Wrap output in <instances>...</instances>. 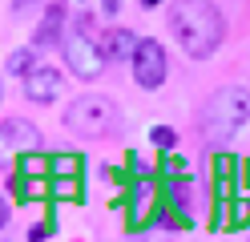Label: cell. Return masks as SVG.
<instances>
[{
	"mask_svg": "<svg viewBox=\"0 0 250 242\" xmlns=\"http://www.w3.org/2000/svg\"><path fill=\"white\" fill-rule=\"evenodd\" d=\"M28 4H37V0H12V12L21 16V12H28Z\"/></svg>",
	"mask_w": 250,
	"mask_h": 242,
	"instance_id": "cell-15",
	"label": "cell"
},
{
	"mask_svg": "<svg viewBox=\"0 0 250 242\" xmlns=\"http://www.w3.org/2000/svg\"><path fill=\"white\" fill-rule=\"evenodd\" d=\"M149 141L158 145V150H174V141H178V137H174V129H166V125H153V129H149Z\"/></svg>",
	"mask_w": 250,
	"mask_h": 242,
	"instance_id": "cell-12",
	"label": "cell"
},
{
	"mask_svg": "<svg viewBox=\"0 0 250 242\" xmlns=\"http://www.w3.org/2000/svg\"><path fill=\"white\" fill-rule=\"evenodd\" d=\"M57 93H61V73L57 69H33L24 77V97H28V101L49 105Z\"/></svg>",
	"mask_w": 250,
	"mask_h": 242,
	"instance_id": "cell-6",
	"label": "cell"
},
{
	"mask_svg": "<svg viewBox=\"0 0 250 242\" xmlns=\"http://www.w3.org/2000/svg\"><path fill=\"white\" fill-rule=\"evenodd\" d=\"M101 8H105V16H117L121 12V0H101Z\"/></svg>",
	"mask_w": 250,
	"mask_h": 242,
	"instance_id": "cell-14",
	"label": "cell"
},
{
	"mask_svg": "<svg viewBox=\"0 0 250 242\" xmlns=\"http://www.w3.org/2000/svg\"><path fill=\"white\" fill-rule=\"evenodd\" d=\"M37 145H41V133L28 121H17V117L4 121V150H28L33 154Z\"/></svg>",
	"mask_w": 250,
	"mask_h": 242,
	"instance_id": "cell-7",
	"label": "cell"
},
{
	"mask_svg": "<svg viewBox=\"0 0 250 242\" xmlns=\"http://www.w3.org/2000/svg\"><path fill=\"white\" fill-rule=\"evenodd\" d=\"M65 125H69L81 141H105V137H117L121 113H117L113 101L89 93V97H77V101L65 109Z\"/></svg>",
	"mask_w": 250,
	"mask_h": 242,
	"instance_id": "cell-3",
	"label": "cell"
},
{
	"mask_svg": "<svg viewBox=\"0 0 250 242\" xmlns=\"http://www.w3.org/2000/svg\"><path fill=\"white\" fill-rule=\"evenodd\" d=\"M137 53V37L129 28H109V37H105V57L109 61H133Z\"/></svg>",
	"mask_w": 250,
	"mask_h": 242,
	"instance_id": "cell-8",
	"label": "cell"
},
{
	"mask_svg": "<svg viewBox=\"0 0 250 242\" xmlns=\"http://www.w3.org/2000/svg\"><path fill=\"white\" fill-rule=\"evenodd\" d=\"M149 202H153V186H149V182H142V186H137V202H133V214L142 218Z\"/></svg>",
	"mask_w": 250,
	"mask_h": 242,
	"instance_id": "cell-13",
	"label": "cell"
},
{
	"mask_svg": "<svg viewBox=\"0 0 250 242\" xmlns=\"http://www.w3.org/2000/svg\"><path fill=\"white\" fill-rule=\"evenodd\" d=\"M142 4H146V8H153V4H158V0H142Z\"/></svg>",
	"mask_w": 250,
	"mask_h": 242,
	"instance_id": "cell-16",
	"label": "cell"
},
{
	"mask_svg": "<svg viewBox=\"0 0 250 242\" xmlns=\"http://www.w3.org/2000/svg\"><path fill=\"white\" fill-rule=\"evenodd\" d=\"M250 121V89L230 85L218 89L206 105H202V137L210 150H226L230 137Z\"/></svg>",
	"mask_w": 250,
	"mask_h": 242,
	"instance_id": "cell-2",
	"label": "cell"
},
{
	"mask_svg": "<svg viewBox=\"0 0 250 242\" xmlns=\"http://www.w3.org/2000/svg\"><path fill=\"white\" fill-rule=\"evenodd\" d=\"M133 77H137V85L142 89H158L162 81H166V48L162 41H137V53H133Z\"/></svg>",
	"mask_w": 250,
	"mask_h": 242,
	"instance_id": "cell-5",
	"label": "cell"
},
{
	"mask_svg": "<svg viewBox=\"0 0 250 242\" xmlns=\"http://www.w3.org/2000/svg\"><path fill=\"white\" fill-rule=\"evenodd\" d=\"M61 24H65V4H53L44 12V21L37 28V48H49V44H61Z\"/></svg>",
	"mask_w": 250,
	"mask_h": 242,
	"instance_id": "cell-9",
	"label": "cell"
},
{
	"mask_svg": "<svg viewBox=\"0 0 250 242\" xmlns=\"http://www.w3.org/2000/svg\"><path fill=\"white\" fill-rule=\"evenodd\" d=\"M190 190H194L190 182H174V186H169V198L178 202V210L186 218H194V210H198V194H190Z\"/></svg>",
	"mask_w": 250,
	"mask_h": 242,
	"instance_id": "cell-10",
	"label": "cell"
},
{
	"mask_svg": "<svg viewBox=\"0 0 250 242\" xmlns=\"http://www.w3.org/2000/svg\"><path fill=\"white\" fill-rule=\"evenodd\" d=\"M61 48H65V61H69V69L81 77V81H97L101 69H105V48L89 37V16H81L77 21V28L69 32L65 41H61Z\"/></svg>",
	"mask_w": 250,
	"mask_h": 242,
	"instance_id": "cell-4",
	"label": "cell"
},
{
	"mask_svg": "<svg viewBox=\"0 0 250 242\" xmlns=\"http://www.w3.org/2000/svg\"><path fill=\"white\" fill-rule=\"evenodd\" d=\"M33 61H37V57H33V48H17V53L8 57V73H12V77H28V73L37 69Z\"/></svg>",
	"mask_w": 250,
	"mask_h": 242,
	"instance_id": "cell-11",
	"label": "cell"
},
{
	"mask_svg": "<svg viewBox=\"0 0 250 242\" xmlns=\"http://www.w3.org/2000/svg\"><path fill=\"white\" fill-rule=\"evenodd\" d=\"M169 28H174L178 44L186 48V57H194V61H206L226 37V21L210 0H174Z\"/></svg>",
	"mask_w": 250,
	"mask_h": 242,
	"instance_id": "cell-1",
	"label": "cell"
}]
</instances>
